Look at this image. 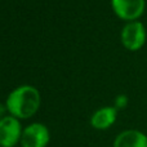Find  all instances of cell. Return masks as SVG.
I'll return each instance as SVG.
<instances>
[{"label": "cell", "mask_w": 147, "mask_h": 147, "mask_svg": "<svg viewBox=\"0 0 147 147\" xmlns=\"http://www.w3.org/2000/svg\"><path fill=\"white\" fill-rule=\"evenodd\" d=\"M22 132L17 117H3L0 120V147H14L18 142H21Z\"/></svg>", "instance_id": "3"}, {"label": "cell", "mask_w": 147, "mask_h": 147, "mask_svg": "<svg viewBox=\"0 0 147 147\" xmlns=\"http://www.w3.org/2000/svg\"><path fill=\"white\" fill-rule=\"evenodd\" d=\"M40 107V94L31 85H22L8 96L7 109L14 117L27 119L36 114Z\"/></svg>", "instance_id": "1"}, {"label": "cell", "mask_w": 147, "mask_h": 147, "mask_svg": "<svg viewBox=\"0 0 147 147\" xmlns=\"http://www.w3.org/2000/svg\"><path fill=\"white\" fill-rule=\"evenodd\" d=\"M128 105V97L125 94H120V96L116 97L115 99V109H124Z\"/></svg>", "instance_id": "8"}, {"label": "cell", "mask_w": 147, "mask_h": 147, "mask_svg": "<svg viewBox=\"0 0 147 147\" xmlns=\"http://www.w3.org/2000/svg\"><path fill=\"white\" fill-rule=\"evenodd\" d=\"M51 140L48 128L40 123H34L25 128L21 137L22 147H47Z\"/></svg>", "instance_id": "4"}, {"label": "cell", "mask_w": 147, "mask_h": 147, "mask_svg": "<svg viewBox=\"0 0 147 147\" xmlns=\"http://www.w3.org/2000/svg\"><path fill=\"white\" fill-rule=\"evenodd\" d=\"M121 43L132 52L142 48L146 43V28L143 23L133 21L125 25L121 31Z\"/></svg>", "instance_id": "2"}, {"label": "cell", "mask_w": 147, "mask_h": 147, "mask_svg": "<svg viewBox=\"0 0 147 147\" xmlns=\"http://www.w3.org/2000/svg\"><path fill=\"white\" fill-rule=\"evenodd\" d=\"M4 112H5V107L3 106L1 103H0V120L3 119V115H4Z\"/></svg>", "instance_id": "9"}, {"label": "cell", "mask_w": 147, "mask_h": 147, "mask_svg": "<svg viewBox=\"0 0 147 147\" xmlns=\"http://www.w3.org/2000/svg\"><path fill=\"white\" fill-rule=\"evenodd\" d=\"M114 147H147V136L136 129L124 130L115 138Z\"/></svg>", "instance_id": "6"}, {"label": "cell", "mask_w": 147, "mask_h": 147, "mask_svg": "<svg viewBox=\"0 0 147 147\" xmlns=\"http://www.w3.org/2000/svg\"><path fill=\"white\" fill-rule=\"evenodd\" d=\"M114 12L125 21H136L145 12V0H111Z\"/></svg>", "instance_id": "5"}, {"label": "cell", "mask_w": 147, "mask_h": 147, "mask_svg": "<svg viewBox=\"0 0 147 147\" xmlns=\"http://www.w3.org/2000/svg\"><path fill=\"white\" fill-rule=\"evenodd\" d=\"M117 116V110L115 107H103L97 110L90 117V124L96 129H107L115 123Z\"/></svg>", "instance_id": "7"}]
</instances>
